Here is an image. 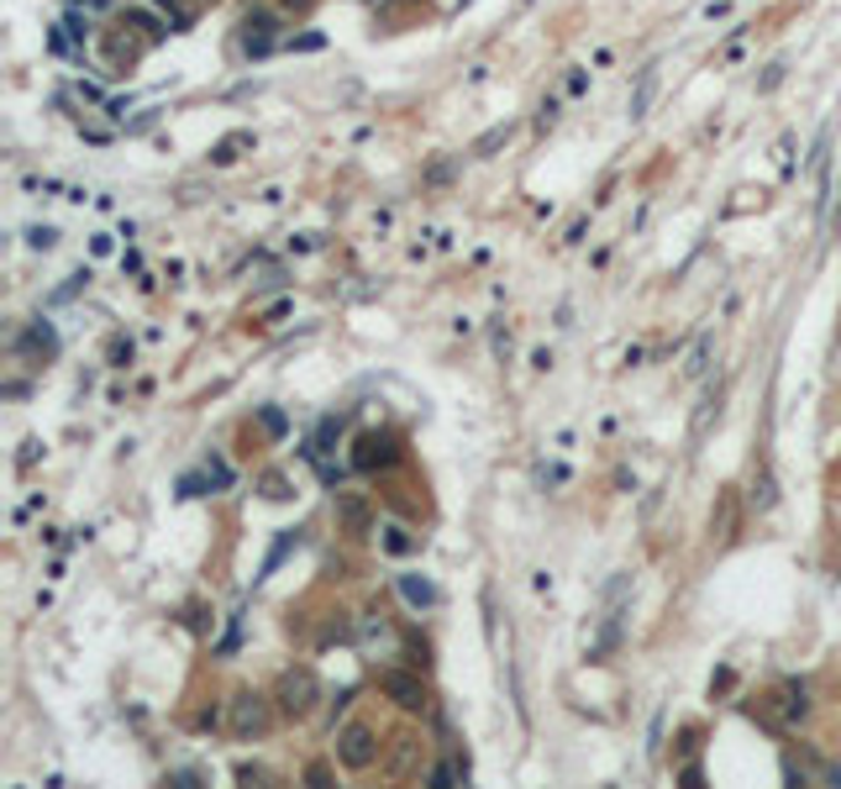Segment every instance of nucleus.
Wrapping results in <instances>:
<instances>
[{"label": "nucleus", "instance_id": "f257e3e1", "mask_svg": "<svg viewBox=\"0 0 841 789\" xmlns=\"http://www.w3.org/2000/svg\"><path fill=\"white\" fill-rule=\"evenodd\" d=\"M273 700H279V711H284V716L305 721L316 705H321V685H316V674H310V669H284V674H279V695H273Z\"/></svg>", "mask_w": 841, "mask_h": 789}, {"label": "nucleus", "instance_id": "f03ea898", "mask_svg": "<svg viewBox=\"0 0 841 789\" xmlns=\"http://www.w3.org/2000/svg\"><path fill=\"white\" fill-rule=\"evenodd\" d=\"M269 700L264 695H232V705H227V726H232V737H242V742H253V737H264L269 731Z\"/></svg>", "mask_w": 841, "mask_h": 789}, {"label": "nucleus", "instance_id": "7ed1b4c3", "mask_svg": "<svg viewBox=\"0 0 841 789\" xmlns=\"http://www.w3.org/2000/svg\"><path fill=\"white\" fill-rule=\"evenodd\" d=\"M353 642H358V652H364V658H390V652L400 648L395 626L379 616V611H369V616L353 621Z\"/></svg>", "mask_w": 841, "mask_h": 789}, {"label": "nucleus", "instance_id": "20e7f679", "mask_svg": "<svg viewBox=\"0 0 841 789\" xmlns=\"http://www.w3.org/2000/svg\"><path fill=\"white\" fill-rule=\"evenodd\" d=\"M379 689L400 705V711H426V685H421V674H405V669H384L379 674Z\"/></svg>", "mask_w": 841, "mask_h": 789}, {"label": "nucleus", "instance_id": "39448f33", "mask_svg": "<svg viewBox=\"0 0 841 789\" xmlns=\"http://www.w3.org/2000/svg\"><path fill=\"white\" fill-rule=\"evenodd\" d=\"M336 758L347 763V768H369L373 758H379V742H373L369 726H342V737H336Z\"/></svg>", "mask_w": 841, "mask_h": 789}, {"label": "nucleus", "instance_id": "423d86ee", "mask_svg": "<svg viewBox=\"0 0 841 789\" xmlns=\"http://www.w3.org/2000/svg\"><path fill=\"white\" fill-rule=\"evenodd\" d=\"M384 463H395V437L390 432H369V437H358V453H353V469H384Z\"/></svg>", "mask_w": 841, "mask_h": 789}, {"label": "nucleus", "instance_id": "0eeeda50", "mask_svg": "<svg viewBox=\"0 0 841 789\" xmlns=\"http://www.w3.org/2000/svg\"><path fill=\"white\" fill-rule=\"evenodd\" d=\"M783 768L800 785H841V763H826V758H789Z\"/></svg>", "mask_w": 841, "mask_h": 789}, {"label": "nucleus", "instance_id": "6e6552de", "mask_svg": "<svg viewBox=\"0 0 841 789\" xmlns=\"http://www.w3.org/2000/svg\"><path fill=\"white\" fill-rule=\"evenodd\" d=\"M16 353H27V358H53V353H59V332H53L48 321H33V327L16 338Z\"/></svg>", "mask_w": 841, "mask_h": 789}, {"label": "nucleus", "instance_id": "1a4fd4ad", "mask_svg": "<svg viewBox=\"0 0 841 789\" xmlns=\"http://www.w3.org/2000/svg\"><path fill=\"white\" fill-rule=\"evenodd\" d=\"M810 700H805V685H783L774 695V716L783 721V726H794V721H805Z\"/></svg>", "mask_w": 841, "mask_h": 789}, {"label": "nucleus", "instance_id": "9d476101", "mask_svg": "<svg viewBox=\"0 0 841 789\" xmlns=\"http://www.w3.org/2000/svg\"><path fill=\"white\" fill-rule=\"evenodd\" d=\"M400 595L410 600V606H421V611H426V606H437V584L416 580V574H400Z\"/></svg>", "mask_w": 841, "mask_h": 789}, {"label": "nucleus", "instance_id": "9b49d317", "mask_svg": "<svg viewBox=\"0 0 841 789\" xmlns=\"http://www.w3.org/2000/svg\"><path fill=\"white\" fill-rule=\"evenodd\" d=\"M710 353H715V338H700V343H695V353H689V364H684V374L689 379H705V369H710Z\"/></svg>", "mask_w": 841, "mask_h": 789}, {"label": "nucleus", "instance_id": "f8f14e48", "mask_svg": "<svg viewBox=\"0 0 841 789\" xmlns=\"http://www.w3.org/2000/svg\"><path fill=\"white\" fill-rule=\"evenodd\" d=\"M336 516H342L353 532H364V526H369V511H364V500H353V495H336Z\"/></svg>", "mask_w": 841, "mask_h": 789}, {"label": "nucleus", "instance_id": "ddd939ff", "mask_svg": "<svg viewBox=\"0 0 841 789\" xmlns=\"http://www.w3.org/2000/svg\"><path fill=\"white\" fill-rule=\"evenodd\" d=\"M731 506H737V500H731V495H721V516H715V543H731Z\"/></svg>", "mask_w": 841, "mask_h": 789}, {"label": "nucleus", "instance_id": "4468645a", "mask_svg": "<svg viewBox=\"0 0 841 789\" xmlns=\"http://www.w3.org/2000/svg\"><path fill=\"white\" fill-rule=\"evenodd\" d=\"M384 548H390V552H410V548H416V537H410L405 526H384Z\"/></svg>", "mask_w": 841, "mask_h": 789}, {"label": "nucleus", "instance_id": "2eb2a0df", "mask_svg": "<svg viewBox=\"0 0 841 789\" xmlns=\"http://www.w3.org/2000/svg\"><path fill=\"white\" fill-rule=\"evenodd\" d=\"M458 774H463V768H453V763H437V768H432V785H437V789H447L453 779H458Z\"/></svg>", "mask_w": 841, "mask_h": 789}, {"label": "nucleus", "instance_id": "dca6fc26", "mask_svg": "<svg viewBox=\"0 0 841 789\" xmlns=\"http://www.w3.org/2000/svg\"><path fill=\"white\" fill-rule=\"evenodd\" d=\"M168 785H179V789H195V785H201V774H195V768H174V774H168Z\"/></svg>", "mask_w": 841, "mask_h": 789}, {"label": "nucleus", "instance_id": "f3484780", "mask_svg": "<svg viewBox=\"0 0 841 789\" xmlns=\"http://www.w3.org/2000/svg\"><path fill=\"white\" fill-rule=\"evenodd\" d=\"M27 242H33V247H53V242H59V232H53V227H33V232H27Z\"/></svg>", "mask_w": 841, "mask_h": 789}, {"label": "nucleus", "instance_id": "a211bd4d", "mask_svg": "<svg viewBox=\"0 0 841 789\" xmlns=\"http://www.w3.org/2000/svg\"><path fill=\"white\" fill-rule=\"evenodd\" d=\"M264 495H269V500H284V495H290V489H284V474H269V480H264Z\"/></svg>", "mask_w": 841, "mask_h": 789}, {"label": "nucleus", "instance_id": "6ab92c4d", "mask_svg": "<svg viewBox=\"0 0 841 789\" xmlns=\"http://www.w3.org/2000/svg\"><path fill=\"white\" fill-rule=\"evenodd\" d=\"M305 779H310V785H327V779H332V768H327V763H310V768H305Z\"/></svg>", "mask_w": 841, "mask_h": 789}, {"label": "nucleus", "instance_id": "aec40b11", "mask_svg": "<svg viewBox=\"0 0 841 789\" xmlns=\"http://www.w3.org/2000/svg\"><path fill=\"white\" fill-rule=\"evenodd\" d=\"M264 427H269L273 437H279V432H284V411H264Z\"/></svg>", "mask_w": 841, "mask_h": 789}]
</instances>
